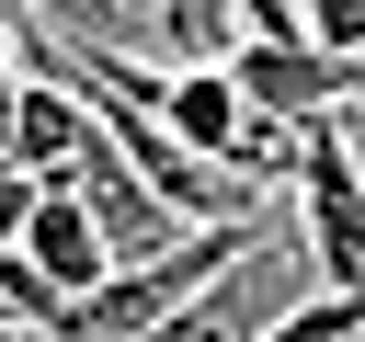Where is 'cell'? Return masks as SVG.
I'll list each match as a JSON object with an SVG mask.
<instances>
[{"mask_svg": "<svg viewBox=\"0 0 365 342\" xmlns=\"http://www.w3.org/2000/svg\"><path fill=\"white\" fill-rule=\"evenodd\" d=\"M23 0H0V125H11V103H23Z\"/></svg>", "mask_w": 365, "mask_h": 342, "instance_id": "cell-5", "label": "cell"}, {"mask_svg": "<svg viewBox=\"0 0 365 342\" xmlns=\"http://www.w3.org/2000/svg\"><path fill=\"white\" fill-rule=\"evenodd\" d=\"M137 91H148V103H160V114H171V125L205 148V160H240V148H251V125H262L228 57H194V68H171V80H137Z\"/></svg>", "mask_w": 365, "mask_h": 342, "instance_id": "cell-2", "label": "cell"}, {"mask_svg": "<svg viewBox=\"0 0 365 342\" xmlns=\"http://www.w3.org/2000/svg\"><path fill=\"white\" fill-rule=\"evenodd\" d=\"M342 137H354V160H365V103H342Z\"/></svg>", "mask_w": 365, "mask_h": 342, "instance_id": "cell-7", "label": "cell"}, {"mask_svg": "<svg viewBox=\"0 0 365 342\" xmlns=\"http://www.w3.org/2000/svg\"><path fill=\"white\" fill-rule=\"evenodd\" d=\"M23 251H34V262L68 285V296H91V285L114 274V239H103V217H91V194H80L68 171L34 194V217H23Z\"/></svg>", "mask_w": 365, "mask_h": 342, "instance_id": "cell-3", "label": "cell"}, {"mask_svg": "<svg viewBox=\"0 0 365 342\" xmlns=\"http://www.w3.org/2000/svg\"><path fill=\"white\" fill-rule=\"evenodd\" d=\"M34 194H46V171H23V160H0V239H23V217H34Z\"/></svg>", "mask_w": 365, "mask_h": 342, "instance_id": "cell-6", "label": "cell"}, {"mask_svg": "<svg viewBox=\"0 0 365 342\" xmlns=\"http://www.w3.org/2000/svg\"><path fill=\"white\" fill-rule=\"evenodd\" d=\"M297 217H308L319 274H331V285H365V160H354L342 114L308 125V148H297Z\"/></svg>", "mask_w": 365, "mask_h": 342, "instance_id": "cell-1", "label": "cell"}, {"mask_svg": "<svg viewBox=\"0 0 365 342\" xmlns=\"http://www.w3.org/2000/svg\"><path fill=\"white\" fill-rule=\"evenodd\" d=\"M0 137H11V160H23V171H46V182H57V171L91 148V91H80V80H57V68H34Z\"/></svg>", "mask_w": 365, "mask_h": 342, "instance_id": "cell-4", "label": "cell"}]
</instances>
